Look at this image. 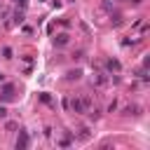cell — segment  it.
I'll return each mask as SVG.
<instances>
[{
  "label": "cell",
  "instance_id": "obj_1",
  "mask_svg": "<svg viewBox=\"0 0 150 150\" xmlns=\"http://www.w3.org/2000/svg\"><path fill=\"white\" fill-rule=\"evenodd\" d=\"M91 101L89 98H80V96H68V110H73L75 115H84L89 112Z\"/></svg>",
  "mask_w": 150,
  "mask_h": 150
},
{
  "label": "cell",
  "instance_id": "obj_2",
  "mask_svg": "<svg viewBox=\"0 0 150 150\" xmlns=\"http://www.w3.org/2000/svg\"><path fill=\"white\" fill-rule=\"evenodd\" d=\"M28 143H30L28 131H19V136H16V141H14V148H16V150H21V148H28Z\"/></svg>",
  "mask_w": 150,
  "mask_h": 150
},
{
  "label": "cell",
  "instance_id": "obj_3",
  "mask_svg": "<svg viewBox=\"0 0 150 150\" xmlns=\"http://www.w3.org/2000/svg\"><path fill=\"white\" fill-rule=\"evenodd\" d=\"M120 70H122V63H120L117 59H105V73H108V75L120 73Z\"/></svg>",
  "mask_w": 150,
  "mask_h": 150
},
{
  "label": "cell",
  "instance_id": "obj_4",
  "mask_svg": "<svg viewBox=\"0 0 150 150\" xmlns=\"http://www.w3.org/2000/svg\"><path fill=\"white\" fill-rule=\"evenodd\" d=\"M12 96H14V84H2L0 98H2V101H12Z\"/></svg>",
  "mask_w": 150,
  "mask_h": 150
},
{
  "label": "cell",
  "instance_id": "obj_5",
  "mask_svg": "<svg viewBox=\"0 0 150 150\" xmlns=\"http://www.w3.org/2000/svg\"><path fill=\"white\" fill-rule=\"evenodd\" d=\"M70 42V35L68 33H59L56 38H54V47H66Z\"/></svg>",
  "mask_w": 150,
  "mask_h": 150
},
{
  "label": "cell",
  "instance_id": "obj_6",
  "mask_svg": "<svg viewBox=\"0 0 150 150\" xmlns=\"http://www.w3.org/2000/svg\"><path fill=\"white\" fill-rule=\"evenodd\" d=\"M122 112H124L127 117H129V115H131V117H138V115H141V105H136V103H131V105H127V108H124Z\"/></svg>",
  "mask_w": 150,
  "mask_h": 150
},
{
  "label": "cell",
  "instance_id": "obj_7",
  "mask_svg": "<svg viewBox=\"0 0 150 150\" xmlns=\"http://www.w3.org/2000/svg\"><path fill=\"white\" fill-rule=\"evenodd\" d=\"M80 75H82V70H80V68H75V70H68V73H66V80H68V82H73V80H80Z\"/></svg>",
  "mask_w": 150,
  "mask_h": 150
},
{
  "label": "cell",
  "instance_id": "obj_8",
  "mask_svg": "<svg viewBox=\"0 0 150 150\" xmlns=\"http://www.w3.org/2000/svg\"><path fill=\"white\" fill-rule=\"evenodd\" d=\"M105 82H108V73H98V75L94 77V84H96V87H103Z\"/></svg>",
  "mask_w": 150,
  "mask_h": 150
},
{
  "label": "cell",
  "instance_id": "obj_9",
  "mask_svg": "<svg viewBox=\"0 0 150 150\" xmlns=\"http://www.w3.org/2000/svg\"><path fill=\"white\" fill-rule=\"evenodd\" d=\"M40 101H42V103H47V105H54V101H52V96H49L47 91H42V94H40Z\"/></svg>",
  "mask_w": 150,
  "mask_h": 150
},
{
  "label": "cell",
  "instance_id": "obj_10",
  "mask_svg": "<svg viewBox=\"0 0 150 150\" xmlns=\"http://www.w3.org/2000/svg\"><path fill=\"white\" fill-rule=\"evenodd\" d=\"M12 19H14L12 23H23V9H21V12H14V16H12Z\"/></svg>",
  "mask_w": 150,
  "mask_h": 150
},
{
  "label": "cell",
  "instance_id": "obj_11",
  "mask_svg": "<svg viewBox=\"0 0 150 150\" xmlns=\"http://www.w3.org/2000/svg\"><path fill=\"white\" fill-rule=\"evenodd\" d=\"M2 59H12V47H2Z\"/></svg>",
  "mask_w": 150,
  "mask_h": 150
},
{
  "label": "cell",
  "instance_id": "obj_12",
  "mask_svg": "<svg viewBox=\"0 0 150 150\" xmlns=\"http://www.w3.org/2000/svg\"><path fill=\"white\" fill-rule=\"evenodd\" d=\"M16 127H19V122H5V129H7V131H14Z\"/></svg>",
  "mask_w": 150,
  "mask_h": 150
},
{
  "label": "cell",
  "instance_id": "obj_13",
  "mask_svg": "<svg viewBox=\"0 0 150 150\" xmlns=\"http://www.w3.org/2000/svg\"><path fill=\"white\" fill-rule=\"evenodd\" d=\"M89 136H91V134H89V129H87V127H84V129H80V138H82V141H87Z\"/></svg>",
  "mask_w": 150,
  "mask_h": 150
},
{
  "label": "cell",
  "instance_id": "obj_14",
  "mask_svg": "<svg viewBox=\"0 0 150 150\" xmlns=\"http://www.w3.org/2000/svg\"><path fill=\"white\" fill-rule=\"evenodd\" d=\"M115 110H117V101H112V103L108 105V112H115Z\"/></svg>",
  "mask_w": 150,
  "mask_h": 150
},
{
  "label": "cell",
  "instance_id": "obj_15",
  "mask_svg": "<svg viewBox=\"0 0 150 150\" xmlns=\"http://www.w3.org/2000/svg\"><path fill=\"white\" fill-rule=\"evenodd\" d=\"M5 117H7V108H5V105H0V120H5Z\"/></svg>",
  "mask_w": 150,
  "mask_h": 150
},
{
  "label": "cell",
  "instance_id": "obj_16",
  "mask_svg": "<svg viewBox=\"0 0 150 150\" xmlns=\"http://www.w3.org/2000/svg\"><path fill=\"white\" fill-rule=\"evenodd\" d=\"M45 138H52V127H45Z\"/></svg>",
  "mask_w": 150,
  "mask_h": 150
},
{
  "label": "cell",
  "instance_id": "obj_17",
  "mask_svg": "<svg viewBox=\"0 0 150 150\" xmlns=\"http://www.w3.org/2000/svg\"><path fill=\"white\" fill-rule=\"evenodd\" d=\"M16 5H19L21 9H26V5H28V0H16Z\"/></svg>",
  "mask_w": 150,
  "mask_h": 150
},
{
  "label": "cell",
  "instance_id": "obj_18",
  "mask_svg": "<svg viewBox=\"0 0 150 150\" xmlns=\"http://www.w3.org/2000/svg\"><path fill=\"white\" fill-rule=\"evenodd\" d=\"M0 82H5V73H0Z\"/></svg>",
  "mask_w": 150,
  "mask_h": 150
}]
</instances>
